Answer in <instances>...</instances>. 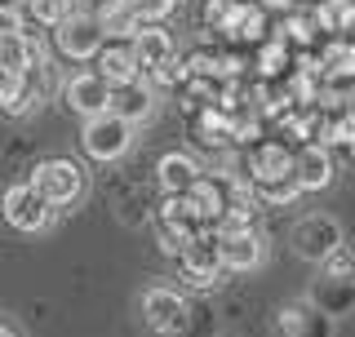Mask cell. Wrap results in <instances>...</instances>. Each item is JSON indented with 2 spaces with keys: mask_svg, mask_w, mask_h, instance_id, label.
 <instances>
[{
  "mask_svg": "<svg viewBox=\"0 0 355 337\" xmlns=\"http://www.w3.org/2000/svg\"><path fill=\"white\" fill-rule=\"evenodd\" d=\"M205 178V168H200L196 155L187 151H169L160 155V164H155V182H160L164 196H191V187Z\"/></svg>",
  "mask_w": 355,
  "mask_h": 337,
  "instance_id": "5bb4252c",
  "label": "cell"
},
{
  "mask_svg": "<svg viewBox=\"0 0 355 337\" xmlns=\"http://www.w3.org/2000/svg\"><path fill=\"white\" fill-rule=\"evenodd\" d=\"M62 103L71 107L76 116H85V120L107 116V111H111V85L98 71H76L71 80L62 85Z\"/></svg>",
  "mask_w": 355,
  "mask_h": 337,
  "instance_id": "7c38bea8",
  "label": "cell"
},
{
  "mask_svg": "<svg viewBox=\"0 0 355 337\" xmlns=\"http://www.w3.org/2000/svg\"><path fill=\"white\" fill-rule=\"evenodd\" d=\"M0 5H14V0H0Z\"/></svg>",
  "mask_w": 355,
  "mask_h": 337,
  "instance_id": "8d00e7d4",
  "label": "cell"
},
{
  "mask_svg": "<svg viewBox=\"0 0 355 337\" xmlns=\"http://www.w3.org/2000/svg\"><path fill=\"white\" fill-rule=\"evenodd\" d=\"M347 151H351V160H355V138H351V142H347Z\"/></svg>",
  "mask_w": 355,
  "mask_h": 337,
  "instance_id": "d590c367",
  "label": "cell"
},
{
  "mask_svg": "<svg viewBox=\"0 0 355 337\" xmlns=\"http://www.w3.org/2000/svg\"><path fill=\"white\" fill-rule=\"evenodd\" d=\"M258 196H262V205L280 209V205H293V200L302 196V187H297V178H284V182H266V187H258Z\"/></svg>",
  "mask_w": 355,
  "mask_h": 337,
  "instance_id": "f1b7e54d",
  "label": "cell"
},
{
  "mask_svg": "<svg viewBox=\"0 0 355 337\" xmlns=\"http://www.w3.org/2000/svg\"><path fill=\"white\" fill-rule=\"evenodd\" d=\"M320 62H324L329 80H355V40L351 36H329L320 44Z\"/></svg>",
  "mask_w": 355,
  "mask_h": 337,
  "instance_id": "44dd1931",
  "label": "cell"
},
{
  "mask_svg": "<svg viewBox=\"0 0 355 337\" xmlns=\"http://www.w3.org/2000/svg\"><path fill=\"white\" fill-rule=\"evenodd\" d=\"M293 168H297V155L284 142H258V147H249V155H244V173H249L253 187L284 182V178H293Z\"/></svg>",
  "mask_w": 355,
  "mask_h": 337,
  "instance_id": "8fae6325",
  "label": "cell"
},
{
  "mask_svg": "<svg viewBox=\"0 0 355 337\" xmlns=\"http://www.w3.org/2000/svg\"><path fill=\"white\" fill-rule=\"evenodd\" d=\"M0 337H22V333H18V329H14L9 320H0Z\"/></svg>",
  "mask_w": 355,
  "mask_h": 337,
  "instance_id": "836d02e7",
  "label": "cell"
},
{
  "mask_svg": "<svg viewBox=\"0 0 355 337\" xmlns=\"http://www.w3.org/2000/svg\"><path fill=\"white\" fill-rule=\"evenodd\" d=\"M133 53H138V67L142 71H160V67H169L173 58H178V44H173V36L164 27H155V22H147V27L133 36Z\"/></svg>",
  "mask_w": 355,
  "mask_h": 337,
  "instance_id": "2e32d148",
  "label": "cell"
},
{
  "mask_svg": "<svg viewBox=\"0 0 355 337\" xmlns=\"http://www.w3.org/2000/svg\"><path fill=\"white\" fill-rule=\"evenodd\" d=\"M44 62V44L40 36L22 31V36H5L0 40V71H14V76H27L31 67Z\"/></svg>",
  "mask_w": 355,
  "mask_h": 337,
  "instance_id": "ac0fdd59",
  "label": "cell"
},
{
  "mask_svg": "<svg viewBox=\"0 0 355 337\" xmlns=\"http://www.w3.org/2000/svg\"><path fill=\"white\" fill-rule=\"evenodd\" d=\"M293 178H297V187L302 191H324L333 182V155L329 147H302L297 151V168H293Z\"/></svg>",
  "mask_w": 355,
  "mask_h": 337,
  "instance_id": "ffe728a7",
  "label": "cell"
},
{
  "mask_svg": "<svg viewBox=\"0 0 355 337\" xmlns=\"http://www.w3.org/2000/svg\"><path fill=\"white\" fill-rule=\"evenodd\" d=\"M191 213H196V222L205 231H218L222 227V218H227V178H200V182L191 187Z\"/></svg>",
  "mask_w": 355,
  "mask_h": 337,
  "instance_id": "9a60e30c",
  "label": "cell"
},
{
  "mask_svg": "<svg viewBox=\"0 0 355 337\" xmlns=\"http://www.w3.org/2000/svg\"><path fill=\"white\" fill-rule=\"evenodd\" d=\"M227 36L236 40V44H253V49H258V44H266V40H271V36H266V9H258L253 0H244Z\"/></svg>",
  "mask_w": 355,
  "mask_h": 337,
  "instance_id": "7402d4cb",
  "label": "cell"
},
{
  "mask_svg": "<svg viewBox=\"0 0 355 337\" xmlns=\"http://www.w3.org/2000/svg\"><path fill=\"white\" fill-rule=\"evenodd\" d=\"M253 5H258V9H280V14H288V9H293V0H253Z\"/></svg>",
  "mask_w": 355,
  "mask_h": 337,
  "instance_id": "d6a6232c",
  "label": "cell"
},
{
  "mask_svg": "<svg viewBox=\"0 0 355 337\" xmlns=\"http://www.w3.org/2000/svg\"><path fill=\"white\" fill-rule=\"evenodd\" d=\"M0 213H5V222L14 231L36 235V231H44L53 222V213H58V209H53L31 182H14V187H5V196H0Z\"/></svg>",
  "mask_w": 355,
  "mask_h": 337,
  "instance_id": "277c9868",
  "label": "cell"
},
{
  "mask_svg": "<svg viewBox=\"0 0 355 337\" xmlns=\"http://www.w3.org/2000/svg\"><path fill=\"white\" fill-rule=\"evenodd\" d=\"M14 5H27V0H14Z\"/></svg>",
  "mask_w": 355,
  "mask_h": 337,
  "instance_id": "74e56055",
  "label": "cell"
},
{
  "mask_svg": "<svg viewBox=\"0 0 355 337\" xmlns=\"http://www.w3.org/2000/svg\"><path fill=\"white\" fill-rule=\"evenodd\" d=\"M116 5H120V0H76V9H80V14H89V18H103V14H111Z\"/></svg>",
  "mask_w": 355,
  "mask_h": 337,
  "instance_id": "1f68e13d",
  "label": "cell"
},
{
  "mask_svg": "<svg viewBox=\"0 0 355 337\" xmlns=\"http://www.w3.org/2000/svg\"><path fill=\"white\" fill-rule=\"evenodd\" d=\"M178 271H182V284H187V288H200V293L218 288L222 275H227L222 253H218V235H214V231H200L196 240L187 244V253L178 257Z\"/></svg>",
  "mask_w": 355,
  "mask_h": 337,
  "instance_id": "8992f818",
  "label": "cell"
},
{
  "mask_svg": "<svg viewBox=\"0 0 355 337\" xmlns=\"http://www.w3.org/2000/svg\"><path fill=\"white\" fill-rule=\"evenodd\" d=\"M53 44H58V53H62V58L85 62V58H98V53H103L107 36H103V22L76 9V14L67 18L58 31H53Z\"/></svg>",
  "mask_w": 355,
  "mask_h": 337,
  "instance_id": "9c48e42d",
  "label": "cell"
},
{
  "mask_svg": "<svg viewBox=\"0 0 355 337\" xmlns=\"http://www.w3.org/2000/svg\"><path fill=\"white\" fill-rule=\"evenodd\" d=\"M315 14H288L284 18V27L275 31V36H284L293 49H302V53H311V44H315Z\"/></svg>",
  "mask_w": 355,
  "mask_h": 337,
  "instance_id": "484cf974",
  "label": "cell"
},
{
  "mask_svg": "<svg viewBox=\"0 0 355 337\" xmlns=\"http://www.w3.org/2000/svg\"><path fill=\"white\" fill-rule=\"evenodd\" d=\"M129 5L138 9V18H142V22H155V27H160V22L178 9V0H129Z\"/></svg>",
  "mask_w": 355,
  "mask_h": 337,
  "instance_id": "f546056e",
  "label": "cell"
},
{
  "mask_svg": "<svg viewBox=\"0 0 355 337\" xmlns=\"http://www.w3.org/2000/svg\"><path fill=\"white\" fill-rule=\"evenodd\" d=\"M94 62H98L94 71L103 76L111 89L142 80V67H138V53H133V40H107V44H103V53H98Z\"/></svg>",
  "mask_w": 355,
  "mask_h": 337,
  "instance_id": "4fadbf2b",
  "label": "cell"
},
{
  "mask_svg": "<svg viewBox=\"0 0 355 337\" xmlns=\"http://www.w3.org/2000/svg\"><path fill=\"white\" fill-rule=\"evenodd\" d=\"M151 231H155V244H160V253H169V257H182V253H187V244L196 240L191 231L169 227V222H160V218H151Z\"/></svg>",
  "mask_w": 355,
  "mask_h": 337,
  "instance_id": "4316f807",
  "label": "cell"
},
{
  "mask_svg": "<svg viewBox=\"0 0 355 337\" xmlns=\"http://www.w3.org/2000/svg\"><path fill=\"white\" fill-rule=\"evenodd\" d=\"M22 31H27V9L22 5H0V40L22 36Z\"/></svg>",
  "mask_w": 355,
  "mask_h": 337,
  "instance_id": "4dcf8cb0",
  "label": "cell"
},
{
  "mask_svg": "<svg viewBox=\"0 0 355 337\" xmlns=\"http://www.w3.org/2000/svg\"><path fill=\"white\" fill-rule=\"evenodd\" d=\"M111 111H116L120 120H129L133 129L147 125V120L155 116V89H151V85H142V80L111 89Z\"/></svg>",
  "mask_w": 355,
  "mask_h": 337,
  "instance_id": "e0dca14e",
  "label": "cell"
},
{
  "mask_svg": "<svg viewBox=\"0 0 355 337\" xmlns=\"http://www.w3.org/2000/svg\"><path fill=\"white\" fill-rule=\"evenodd\" d=\"M240 5H244V0H205V27L227 36L231 22H236V14H240Z\"/></svg>",
  "mask_w": 355,
  "mask_h": 337,
  "instance_id": "83f0119b",
  "label": "cell"
},
{
  "mask_svg": "<svg viewBox=\"0 0 355 337\" xmlns=\"http://www.w3.org/2000/svg\"><path fill=\"white\" fill-rule=\"evenodd\" d=\"M311 302H315L329 320L351 316V311H355V253L347 249V244L320 266L315 284H311Z\"/></svg>",
  "mask_w": 355,
  "mask_h": 337,
  "instance_id": "6da1fadb",
  "label": "cell"
},
{
  "mask_svg": "<svg viewBox=\"0 0 355 337\" xmlns=\"http://www.w3.org/2000/svg\"><path fill=\"white\" fill-rule=\"evenodd\" d=\"M80 147H85L89 160L111 164V160H120V155H129V147H133V125H129V120H120L116 111L94 116V120H85V129H80Z\"/></svg>",
  "mask_w": 355,
  "mask_h": 337,
  "instance_id": "3957f363",
  "label": "cell"
},
{
  "mask_svg": "<svg viewBox=\"0 0 355 337\" xmlns=\"http://www.w3.org/2000/svg\"><path fill=\"white\" fill-rule=\"evenodd\" d=\"M293 44H288L284 36H271L266 44H258V58H253V67H258V80L266 85H284L288 76H293Z\"/></svg>",
  "mask_w": 355,
  "mask_h": 337,
  "instance_id": "d6986e66",
  "label": "cell"
},
{
  "mask_svg": "<svg viewBox=\"0 0 355 337\" xmlns=\"http://www.w3.org/2000/svg\"><path fill=\"white\" fill-rule=\"evenodd\" d=\"M333 329H338V320H329L311 297L284 302L275 311V337H333Z\"/></svg>",
  "mask_w": 355,
  "mask_h": 337,
  "instance_id": "30bf717a",
  "label": "cell"
},
{
  "mask_svg": "<svg viewBox=\"0 0 355 337\" xmlns=\"http://www.w3.org/2000/svg\"><path fill=\"white\" fill-rule=\"evenodd\" d=\"M98 22H103V36H107V40H133L142 27H147V22L138 18V9H133L129 0H120V5L111 9V14H103Z\"/></svg>",
  "mask_w": 355,
  "mask_h": 337,
  "instance_id": "603a6c76",
  "label": "cell"
},
{
  "mask_svg": "<svg viewBox=\"0 0 355 337\" xmlns=\"http://www.w3.org/2000/svg\"><path fill=\"white\" fill-rule=\"evenodd\" d=\"M22 9H27L31 22H40V27H53V31H58L62 22L76 14V0H27Z\"/></svg>",
  "mask_w": 355,
  "mask_h": 337,
  "instance_id": "cb8c5ba5",
  "label": "cell"
},
{
  "mask_svg": "<svg viewBox=\"0 0 355 337\" xmlns=\"http://www.w3.org/2000/svg\"><path fill=\"white\" fill-rule=\"evenodd\" d=\"M347 36H351V40H355V14H351V27H347Z\"/></svg>",
  "mask_w": 355,
  "mask_h": 337,
  "instance_id": "e575fe53",
  "label": "cell"
},
{
  "mask_svg": "<svg viewBox=\"0 0 355 337\" xmlns=\"http://www.w3.org/2000/svg\"><path fill=\"white\" fill-rule=\"evenodd\" d=\"M338 249H342V222L338 218H329V213H306V218H297V227H293V253L302 257V262L324 266Z\"/></svg>",
  "mask_w": 355,
  "mask_h": 337,
  "instance_id": "52a82bcc",
  "label": "cell"
},
{
  "mask_svg": "<svg viewBox=\"0 0 355 337\" xmlns=\"http://www.w3.org/2000/svg\"><path fill=\"white\" fill-rule=\"evenodd\" d=\"M155 218L160 222H169V227H182V231H191V235H200L205 227L196 222V213H191V200L187 196H164L160 200V209H155Z\"/></svg>",
  "mask_w": 355,
  "mask_h": 337,
  "instance_id": "d4e9b609",
  "label": "cell"
},
{
  "mask_svg": "<svg viewBox=\"0 0 355 337\" xmlns=\"http://www.w3.org/2000/svg\"><path fill=\"white\" fill-rule=\"evenodd\" d=\"M27 182L36 187L53 209H76L89 196V173L71 160V155H49V160H40L31 168Z\"/></svg>",
  "mask_w": 355,
  "mask_h": 337,
  "instance_id": "7a4b0ae2",
  "label": "cell"
},
{
  "mask_svg": "<svg viewBox=\"0 0 355 337\" xmlns=\"http://www.w3.org/2000/svg\"><path fill=\"white\" fill-rule=\"evenodd\" d=\"M218 253H222V266L227 271H258V266L266 262V240L253 227H218Z\"/></svg>",
  "mask_w": 355,
  "mask_h": 337,
  "instance_id": "ba28073f",
  "label": "cell"
},
{
  "mask_svg": "<svg viewBox=\"0 0 355 337\" xmlns=\"http://www.w3.org/2000/svg\"><path fill=\"white\" fill-rule=\"evenodd\" d=\"M138 311H142V324H147L155 337H178L187 329V320H191L187 297L178 293V288H169V284H151L147 293H142Z\"/></svg>",
  "mask_w": 355,
  "mask_h": 337,
  "instance_id": "5b68a950",
  "label": "cell"
}]
</instances>
